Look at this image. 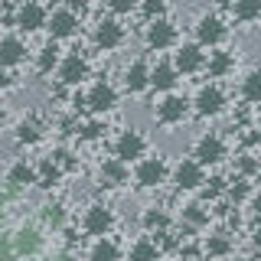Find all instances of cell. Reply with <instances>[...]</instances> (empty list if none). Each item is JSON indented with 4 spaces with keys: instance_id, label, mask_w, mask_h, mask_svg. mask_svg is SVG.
<instances>
[{
    "instance_id": "6da1fadb",
    "label": "cell",
    "mask_w": 261,
    "mask_h": 261,
    "mask_svg": "<svg viewBox=\"0 0 261 261\" xmlns=\"http://www.w3.org/2000/svg\"><path fill=\"white\" fill-rule=\"evenodd\" d=\"M147 153H150V137H147L141 127H121L118 134L111 137V157L124 160L127 167H134Z\"/></svg>"
},
{
    "instance_id": "7a4b0ae2",
    "label": "cell",
    "mask_w": 261,
    "mask_h": 261,
    "mask_svg": "<svg viewBox=\"0 0 261 261\" xmlns=\"http://www.w3.org/2000/svg\"><path fill=\"white\" fill-rule=\"evenodd\" d=\"M170 173H173V167L167 163L163 153H147L144 160H137L134 167H130V179H134L141 190H160V186H167Z\"/></svg>"
},
{
    "instance_id": "3957f363",
    "label": "cell",
    "mask_w": 261,
    "mask_h": 261,
    "mask_svg": "<svg viewBox=\"0 0 261 261\" xmlns=\"http://www.w3.org/2000/svg\"><path fill=\"white\" fill-rule=\"evenodd\" d=\"M127 43V27L121 16H98L95 27H92V46L98 53H118V49H124Z\"/></svg>"
},
{
    "instance_id": "277c9868",
    "label": "cell",
    "mask_w": 261,
    "mask_h": 261,
    "mask_svg": "<svg viewBox=\"0 0 261 261\" xmlns=\"http://www.w3.org/2000/svg\"><path fill=\"white\" fill-rule=\"evenodd\" d=\"M193 39H196L202 49H219V46H225V39H228V23H225V16L219 13V10L199 13V16H196V23H193Z\"/></svg>"
},
{
    "instance_id": "5b68a950",
    "label": "cell",
    "mask_w": 261,
    "mask_h": 261,
    "mask_svg": "<svg viewBox=\"0 0 261 261\" xmlns=\"http://www.w3.org/2000/svg\"><path fill=\"white\" fill-rule=\"evenodd\" d=\"M183 43V33H179L173 16H163V20H150L144 27V46L150 53H173Z\"/></svg>"
},
{
    "instance_id": "8992f818",
    "label": "cell",
    "mask_w": 261,
    "mask_h": 261,
    "mask_svg": "<svg viewBox=\"0 0 261 261\" xmlns=\"http://www.w3.org/2000/svg\"><path fill=\"white\" fill-rule=\"evenodd\" d=\"M85 101H88V114L108 118L121 105V88L108 79H95V82H88V88H85Z\"/></svg>"
},
{
    "instance_id": "52a82bcc",
    "label": "cell",
    "mask_w": 261,
    "mask_h": 261,
    "mask_svg": "<svg viewBox=\"0 0 261 261\" xmlns=\"http://www.w3.org/2000/svg\"><path fill=\"white\" fill-rule=\"evenodd\" d=\"M153 118H157L160 127H179L193 118V98L179 95V92H170V95H160L157 108H153Z\"/></svg>"
},
{
    "instance_id": "ba28073f",
    "label": "cell",
    "mask_w": 261,
    "mask_h": 261,
    "mask_svg": "<svg viewBox=\"0 0 261 261\" xmlns=\"http://www.w3.org/2000/svg\"><path fill=\"white\" fill-rule=\"evenodd\" d=\"M114 225H118V216L108 202H88L79 219L82 235H88V239H105V235L114 232Z\"/></svg>"
},
{
    "instance_id": "9c48e42d",
    "label": "cell",
    "mask_w": 261,
    "mask_h": 261,
    "mask_svg": "<svg viewBox=\"0 0 261 261\" xmlns=\"http://www.w3.org/2000/svg\"><path fill=\"white\" fill-rule=\"evenodd\" d=\"M225 108H228V95H225V88L219 85V82H206V85L196 88V95H193V114L196 118L212 121Z\"/></svg>"
},
{
    "instance_id": "30bf717a",
    "label": "cell",
    "mask_w": 261,
    "mask_h": 261,
    "mask_svg": "<svg viewBox=\"0 0 261 261\" xmlns=\"http://www.w3.org/2000/svg\"><path fill=\"white\" fill-rule=\"evenodd\" d=\"M92 79V62H88V56L85 53H65L62 56V62H59V69H56V82H59L62 88H82L85 82Z\"/></svg>"
},
{
    "instance_id": "8fae6325",
    "label": "cell",
    "mask_w": 261,
    "mask_h": 261,
    "mask_svg": "<svg viewBox=\"0 0 261 261\" xmlns=\"http://www.w3.org/2000/svg\"><path fill=\"white\" fill-rule=\"evenodd\" d=\"M206 179H209L206 167L193 157H179L173 163V173H170V183H173V190H179V193H199L202 186H206Z\"/></svg>"
},
{
    "instance_id": "7c38bea8",
    "label": "cell",
    "mask_w": 261,
    "mask_h": 261,
    "mask_svg": "<svg viewBox=\"0 0 261 261\" xmlns=\"http://www.w3.org/2000/svg\"><path fill=\"white\" fill-rule=\"evenodd\" d=\"M190 157L199 160L206 170H212V167H219V163H225V157H228V144H225L222 134H216V130H206V134H199V137L193 141Z\"/></svg>"
},
{
    "instance_id": "4fadbf2b",
    "label": "cell",
    "mask_w": 261,
    "mask_h": 261,
    "mask_svg": "<svg viewBox=\"0 0 261 261\" xmlns=\"http://www.w3.org/2000/svg\"><path fill=\"white\" fill-rule=\"evenodd\" d=\"M173 65H176V72L183 79H190V75H202L206 72V59H209V53L202 49L196 39H190V43H179L176 49H173Z\"/></svg>"
},
{
    "instance_id": "5bb4252c",
    "label": "cell",
    "mask_w": 261,
    "mask_h": 261,
    "mask_svg": "<svg viewBox=\"0 0 261 261\" xmlns=\"http://www.w3.org/2000/svg\"><path fill=\"white\" fill-rule=\"evenodd\" d=\"M121 92L134 95V98L150 92V62H147L144 56L124 62V69H121Z\"/></svg>"
},
{
    "instance_id": "9a60e30c",
    "label": "cell",
    "mask_w": 261,
    "mask_h": 261,
    "mask_svg": "<svg viewBox=\"0 0 261 261\" xmlns=\"http://www.w3.org/2000/svg\"><path fill=\"white\" fill-rule=\"evenodd\" d=\"M46 33L56 43H69V39H75L82 33V16L72 7H56V10H49V30Z\"/></svg>"
},
{
    "instance_id": "2e32d148",
    "label": "cell",
    "mask_w": 261,
    "mask_h": 261,
    "mask_svg": "<svg viewBox=\"0 0 261 261\" xmlns=\"http://www.w3.org/2000/svg\"><path fill=\"white\" fill-rule=\"evenodd\" d=\"M16 33L33 36V33L49 30V7L43 0H33V4H16Z\"/></svg>"
},
{
    "instance_id": "e0dca14e",
    "label": "cell",
    "mask_w": 261,
    "mask_h": 261,
    "mask_svg": "<svg viewBox=\"0 0 261 261\" xmlns=\"http://www.w3.org/2000/svg\"><path fill=\"white\" fill-rule=\"evenodd\" d=\"M179 82H183V75L176 72L173 59H157L150 65V95H170L176 92Z\"/></svg>"
},
{
    "instance_id": "ac0fdd59",
    "label": "cell",
    "mask_w": 261,
    "mask_h": 261,
    "mask_svg": "<svg viewBox=\"0 0 261 261\" xmlns=\"http://www.w3.org/2000/svg\"><path fill=\"white\" fill-rule=\"evenodd\" d=\"M235 69H239V56H235V49H228V46L209 49L206 75H209L212 82H222V79H228V75H235Z\"/></svg>"
},
{
    "instance_id": "d6986e66",
    "label": "cell",
    "mask_w": 261,
    "mask_h": 261,
    "mask_svg": "<svg viewBox=\"0 0 261 261\" xmlns=\"http://www.w3.org/2000/svg\"><path fill=\"white\" fill-rule=\"evenodd\" d=\"M30 56V46L27 39H23V33H4L0 36V65H7V69H16V65H23Z\"/></svg>"
},
{
    "instance_id": "ffe728a7",
    "label": "cell",
    "mask_w": 261,
    "mask_h": 261,
    "mask_svg": "<svg viewBox=\"0 0 261 261\" xmlns=\"http://www.w3.org/2000/svg\"><path fill=\"white\" fill-rule=\"evenodd\" d=\"M46 245V235L39 225H20L13 232V248H16V258H36Z\"/></svg>"
},
{
    "instance_id": "44dd1931",
    "label": "cell",
    "mask_w": 261,
    "mask_h": 261,
    "mask_svg": "<svg viewBox=\"0 0 261 261\" xmlns=\"http://www.w3.org/2000/svg\"><path fill=\"white\" fill-rule=\"evenodd\" d=\"M4 183H7V190H13V193L36 186V163L27 160V157H16V160L10 163V167H7Z\"/></svg>"
},
{
    "instance_id": "7402d4cb",
    "label": "cell",
    "mask_w": 261,
    "mask_h": 261,
    "mask_svg": "<svg viewBox=\"0 0 261 261\" xmlns=\"http://www.w3.org/2000/svg\"><path fill=\"white\" fill-rule=\"evenodd\" d=\"M13 141L16 147H36L46 141V121L39 118V114H27V118L16 121V130H13Z\"/></svg>"
},
{
    "instance_id": "603a6c76",
    "label": "cell",
    "mask_w": 261,
    "mask_h": 261,
    "mask_svg": "<svg viewBox=\"0 0 261 261\" xmlns=\"http://www.w3.org/2000/svg\"><path fill=\"white\" fill-rule=\"evenodd\" d=\"M98 183L101 186H111V190H121V186L130 183V167L118 157H105L98 163Z\"/></svg>"
},
{
    "instance_id": "cb8c5ba5",
    "label": "cell",
    "mask_w": 261,
    "mask_h": 261,
    "mask_svg": "<svg viewBox=\"0 0 261 261\" xmlns=\"http://www.w3.org/2000/svg\"><path fill=\"white\" fill-rule=\"evenodd\" d=\"M173 225H176V219H173V212L170 209H163V206H147L141 212V228L147 235H167V232H173Z\"/></svg>"
},
{
    "instance_id": "d4e9b609",
    "label": "cell",
    "mask_w": 261,
    "mask_h": 261,
    "mask_svg": "<svg viewBox=\"0 0 261 261\" xmlns=\"http://www.w3.org/2000/svg\"><path fill=\"white\" fill-rule=\"evenodd\" d=\"M209 222H212V209H209V202H186V206L179 209V225H183L190 235L206 232Z\"/></svg>"
},
{
    "instance_id": "484cf974",
    "label": "cell",
    "mask_w": 261,
    "mask_h": 261,
    "mask_svg": "<svg viewBox=\"0 0 261 261\" xmlns=\"http://www.w3.org/2000/svg\"><path fill=\"white\" fill-rule=\"evenodd\" d=\"M62 43H56V39H46L43 46L33 53V69L39 72V75H53L56 69H59V62H62Z\"/></svg>"
},
{
    "instance_id": "4316f807",
    "label": "cell",
    "mask_w": 261,
    "mask_h": 261,
    "mask_svg": "<svg viewBox=\"0 0 261 261\" xmlns=\"http://www.w3.org/2000/svg\"><path fill=\"white\" fill-rule=\"evenodd\" d=\"M124 261H163V248L153 235H141L127 245V255Z\"/></svg>"
},
{
    "instance_id": "83f0119b",
    "label": "cell",
    "mask_w": 261,
    "mask_h": 261,
    "mask_svg": "<svg viewBox=\"0 0 261 261\" xmlns=\"http://www.w3.org/2000/svg\"><path fill=\"white\" fill-rule=\"evenodd\" d=\"M235 251V242L228 232H209L206 239H202V255L209 261H219V258H228Z\"/></svg>"
},
{
    "instance_id": "f1b7e54d",
    "label": "cell",
    "mask_w": 261,
    "mask_h": 261,
    "mask_svg": "<svg viewBox=\"0 0 261 261\" xmlns=\"http://www.w3.org/2000/svg\"><path fill=\"white\" fill-rule=\"evenodd\" d=\"M62 179H65L62 167L49 157V153H46L43 160H36V186H39V190H56Z\"/></svg>"
},
{
    "instance_id": "f546056e",
    "label": "cell",
    "mask_w": 261,
    "mask_h": 261,
    "mask_svg": "<svg viewBox=\"0 0 261 261\" xmlns=\"http://www.w3.org/2000/svg\"><path fill=\"white\" fill-rule=\"evenodd\" d=\"M88 261H124V251H121V245L111 235H105V239H92Z\"/></svg>"
},
{
    "instance_id": "4dcf8cb0",
    "label": "cell",
    "mask_w": 261,
    "mask_h": 261,
    "mask_svg": "<svg viewBox=\"0 0 261 261\" xmlns=\"http://www.w3.org/2000/svg\"><path fill=\"white\" fill-rule=\"evenodd\" d=\"M239 98L248 108H255V105H261V69H248L239 82Z\"/></svg>"
},
{
    "instance_id": "1f68e13d",
    "label": "cell",
    "mask_w": 261,
    "mask_h": 261,
    "mask_svg": "<svg viewBox=\"0 0 261 261\" xmlns=\"http://www.w3.org/2000/svg\"><path fill=\"white\" fill-rule=\"evenodd\" d=\"M232 20L239 27H251V23H261V0H235L232 4Z\"/></svg>"
},
{
    "instance_id": "d6a6232c",
    "label": "cell",
    "mask_w": 261,
    "mask_h": 261,
    "mask_svg": "<svg viewBox=\"0 0 261 261\" xmlns=\"http://www.w3.org/2000/svg\"><path fill=\"white\" fill-rule=\"evenodd\" d=\"M39 219H43V225L46 228H62L65 225V219H69V209H65V202H59V199H49L43 209H39Z\"/></svg>"
},
{
    "instance_id": "836d02e7",
    "label": "cell",
    "mask_w": 261,
    "mask_h": 261,
    "mask_svg": "<svg viewBox=\"0 0 261 261\" xmlns=\"http://www.w3.org/2000/svg\"><path fill=\"white\" fill-rule=\"evenodd\" d=\"M251 196H255V186H251V179L232 176V183H228V190H225V199L232 202V206H242V202H248Z\"/></svg>"
},
{
    "instance_id": "e575fe53",
    "label": "cell",
    "mask_w": 261,
    "mask_h": 261,
    "mask_svg": "<svg viewBox=\"0 0 261 261\" xmlns=\"http://www.w3.org/2000/svg\"><path fill=\"white\" fill-rule=\"evenodd\" d=\"M232 176H245V179H255L258 176V153L255 150H242L232 163Z\"/></svg>"
},
{
    "instance_id": "d590c367",
    "label": "cell",
    "mask_w": 261,
    "mask_h": 261,
    "mask_svg": "<svg viewBox=\"0 0 261 261\" xmlns=\"http://www.w3.org/2000/svg\"><path fill=\"white\" fill-rule=\"evenodd\" d=\"M49 157H53V160L62 167V173H65V176H69V173H79V157H75V153H72L65 144L53 147V150H49Z\"/></svg>"
},
{
    "instance_id": "8d00e7d4",
    "label": "cell",
    "mask_w": 261,
    "mask_h": 261,
    "mask_svg": "<svg viewBox=\"0 0 261 261\" xmlns=\"http://www.w3.org/2000/svg\"><path fill=\"white\" fill-rule=\"evenodd\" d=\"M105 134H108V121L105 118H95L92 114V121H82V130H79L82 141H101Z\"/></svg>"
},
{
    "instance_id": "74e56055",
    "label": "cell",
    "mask_w": 261,
    "mask_h": 261,
    "mask_svg": "<svg viewBox=\"0 0 261 261\" xmlns=\"http://www.w3.org/2000/svg\"><path fill=\"white\" fill-rule=\"evenodd\" d=\"M141 16H144L147 23L170 16V0H141Z\"/></svg>"
},
{
    "instance_id": "f35d334b",
    "label": "cell",
    "mask_w": 261,
    "mask_h": 261,
    "mask_svg": "<svg viewBox=\"0 0 261 261\" xmlns=\"http://www.w3.org/2000/svg\"><path fill=\"white\" fill-rule=\"evenodd\" d=\"M105 7H108V13L111 16H134V13H141V0H101Z\"/></svg>"
},
{
    "instance_id": "ab89813d",
    "label": "cell",
    "mask_w": 261,
    "mask_h": 261,
    "mask_svg": "<svg viewBox=\"0 0 261 261\" xmlns=\"http://www.w3.org/2000/svg\"><path fill=\"white\" fill-rule=\"evenodd\" d=\"M0 261H20L13 248V235H0Z\"/></svg>"
},
{
    "instance_id": "60d3db41",
    "label": "cell",
    "mask_w": 261,
    "mask_h": 261,
    "mask_svg": "<svg viewBox=\"0 0 261 261\" xmlns=\"http://www.w3.org/2000/svg\"><path fill=\"white\" fill-rule=\"evenodd\" d=\"M10 88H16V72L0 65V92H10Z\"/></svg>"
},
{
    "instance_id": "b9f144b4",
    "label": "cell",
    "mask_w": 261,
    "mask_h": 261,
    "mask_svg": "<svg viewBox=\"0 0 261 261\" xmlns=\"http://www.w3.org/2000/svg\"><path fill=\"white\" fill-rule=\"evenodd\" d=\"M65 7H72V10H75V13L82 16V20H85V13H88V10L95 7V0H69Z\"/></svg>"
},
{
    "instance_id": "7bdbcfd3",
    "label": "cell",
    "mask_w": 261,
    "mask_h": 261,
    "mask_svg": "<svg viewBox=\"0 0 261 261\" xmlns=\"http://www.w3.org/2000/svg\"><path fill=\"white\" fill-rule=\"evenodd\" d=\"M248 209H251V216H255V222H261V193L255 190V196L248 199Z\"/></svg>"
},
{
    "instance_id": "ee69618b",
    "label": "cell",
    "mask_w": 261,
    "mask_h": 261,
    "mask_svg": "<svg viewBox=\"0 0 261 261\" xmlns=\"http://www.w3.org/2000/svg\"><path fill=\"white\" fill-rule=\"evenodd\" d=\"M251 248H255V251H261V222H258L255 228H251Z\"/></svg>"
},
{
    "instance_id": "f6af8a7d",
    "label": "cell",
    "mask_w": 261,
    "mask_h": 261,
    "mask_svg": "<svg viewBox=\"0 0 261 261\" xmlns=\"http://www.w3.org/2000/svg\"><path fill=\"white\" fill-rule=\"evenodd\" d=\"M232 4H235V0H216V10L219 13H222V10H232Z\"/></svg>"
},
{
    "instance_id": "bcb514c9",
    "label": "cell",
    "mask_w": 261,
    "mask_h": 261,
    "mask_svg": "<svg viewBox=\"0 0 261 261\" xmlns=\"http://www.w3.org/2000/svg\"><path fill=\"white\" fill-rule=\"evenodd\" d=\"M43 4L49 7V10H56V7H65V4H69V0H43Z\"/></svg>"
},
{
    "instance_id": "7dc6e473",
    "label": "cell",
    "mask_w": 261,
    "mask_h": 261,
    "mask_svg": "<svg viewBox=\"0 0 261 261\" xmlns=\"http://www.w3.org/2000/svg\"><path fill=\"white\" fill-rule=\"evenodd\" d=\"M7 225V206H4V199H0V228Z\"/></svg>"
},
{
    "instance_id": "c3c4849f",
    "label": "cell",
    "mask_w": 261,
    "mask_h": 261,
    "mask_svg": "<svg viewBox=\"0 0 261 261\" xmlns=\"http://www.w3.org/2000/svg\"><path fill=\"white\" fill-rule=\"evenodd\" d=\"M7 127V105H0V130Z\"/></svg>"
},
{
    "instance_id": "681fc988",
    "label": "cell",
    "mask_w": 261,
    "mask_h": 261,
    "mask_svg": "<svg viewBox=\"0 0 261 261\" xmlns=\"http://www.w3.org/2000/svg\"><path fill=\"white\" fill-rule=\"evenodd\" d=\"M258 176H261V150H258Z\"/></svg>"
},
{
    "instance_id": "f907efd6",
    "label": "cell",
    "mask_w": 261,
    "mask_h": 261,
    "mask_svg": "<svg viewBox=\"0 0 261 261\" xmlns=\"http://www.w3.org/2000/svg\"><path fill=\"white\" fill-rule=\"evenodd\" d=\"M186 261H209V258H186Z\"/></svg>"
},
{
    "instance_id": "816d5d0a",
    "label": "cell",
    "mask_w": 261,
    "mask_h": 261,
    "mask_svg": "<svg viewBox=\"0 0 261 261\" xmlns=\"http://www.w3.org/2000/svg\"><path fill=\"white\" fill-rule=\"evenodd\" d=\"M13 4H33V0H13Z\"/></svg>"
}]
</instances>
